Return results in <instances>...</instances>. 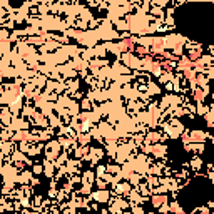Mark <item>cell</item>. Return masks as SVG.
<instances>
[{
    "label": "cell",
    "instance_id": "1",
    "mask_svg": "<svg viewBox=\"0 0 214 214\" xmlns=\"http://www.w3.org/2000/svg\"><path fill=\"white\" fill-rule=\"evenodd\" d=\"M119 47L122 49V50H124V49H132V50H134V44H132L131 40H126V42H122V44H120Z\"/></svg>",
    "mask_w": 214,
    "mask_h": 214
},
{
    "label": "cell",
    "instance_id": "2",
    "mask_svg": "<svg viewBox=\"0 0 214 214\" xmlns=\"http://www.w3.org/2000/svg\"><path fill=\"white\" fill-rule=\"evenodd\" d=\"M137 52H139V53H146V49H144V47H139Z\"/></svg>",
    "mask_w": 214,
    "mask_h": 214
}]
</instances>
